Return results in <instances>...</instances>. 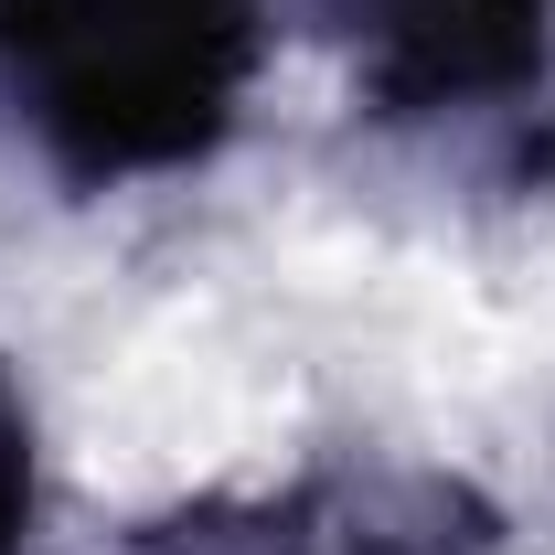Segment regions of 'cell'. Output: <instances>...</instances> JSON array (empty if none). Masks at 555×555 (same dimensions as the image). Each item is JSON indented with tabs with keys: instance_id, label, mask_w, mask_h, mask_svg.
Segmentation results:
<instances>
[{
	"instance_id": "6da1fadb",
	"label": "cell",
	"mask_w": 555,
	"mask_h": 555,
	"mask_svg": "<svg viewBox=\"0 0 555 555\" xmlns=\"http://www.w3.org/2000/svg\"><path fill=\"white\" fill-rule=\"evenodd\" d=\"M278 0H0V129L65 193L204 171L246 129Z\"/></svg>"
},
{
	"instance_id": "3957f363",
	"label": "cell",
	"mask_w": 555,
	"mask_h": 555,
	"mask_svg": "<svg viewBox=\"0 0 555 555\" xmlns=\"http://www.w3.org/2000/svg\"><path fill=\"white\" fill-rule=\"evenodd\" d=\"M502 513L481 481L427 460H310L257 491H193L139 513L107 555H491Z\"/></svg>"
},
{
	"instance_id": "7a4b0ae2",
	"label": "cell",
	"mask_w": 555,
	"mask_h": 555,
	"mask_svg": "<svg viewBox=\"0 0 555 555\" xmlns=\"http://www.w3.org/2000/svg\"><path fill=\"white\" fill-rule=\"evenodd\" d=\"M385 139L534 182L555 150V0H288Z\"/></svg>"
},
{
	"instance_id": "277c9868",
	"label": "cell",
	"mask_w": 555,
	"mask_h": 555,
	"mask_svg": "<svg viewBox=\"0 0 555 555\" xmlns=\"http://www.w3.org/2000/svg\"><path fill=\"white\" fill-rule=\"evenodd\" d=\"M43 513H54V481H43V416H33L22 363L0 352V555H43Z\"/></svg>"
}]
</instances>
